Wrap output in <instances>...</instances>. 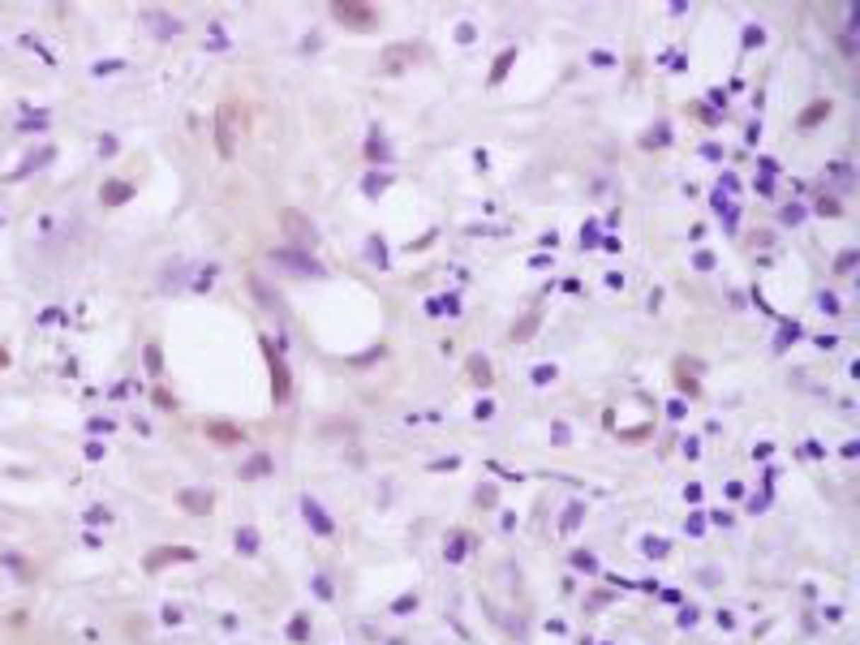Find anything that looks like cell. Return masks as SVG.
<instances>
[{
	"mask_svg": "<svg viewBox=\"0 0 860 645\" xmlns=\"http://www.w3.org/2000/svg\"><path fill=\"white\" fill-rule=\"evenodd\" d=\"M215 146H220L224 159L237 155V103L233 99H224L220 112H215Z\"/></svg>",
	"mask_w": 860,
	"mask_h": 645,
	"instance_id": "1",
	"label": "cell"
},
{
	"mask_svg": "<svg viewBox=\"0 0 860 645\" xmlns=\"http://www.w3.org/2000/svg\"><path fill=\"white\" fill-rule=\"evenodd\" d=\"M336 22L353 26V30H374V22H379V13H374L370 5H357V0H340V5H332Z\"/></svg>",
	"mask_w": 860,
	"mask_h": 645,
	"instance_id": "2",
	"label": "cell"
},
{
	"mask_svg": "<svg viewBox=\"0 0 860 645\" xmlns=\"http://www.w3.org/2000/svg\"><path fill=\"white\" fill-rule=\"evenodd\" d=\"M280 224L289 228V237H293L297 245H314V241H318V228L306 220L301 211H293V207H284V211H280Z\"/></svg>",
	"mask_w": 860,
	"mask_h": 645,
	"instance_id": "3",
	"label": "cell"
},
{
	"mask_svg": "<svg viewBox=\"0 0 860 645\" xmlns=\"http://www.w3.org/2000/svg\"><path fill=\"white\" fill-rule=\"evenodd\" d=\"M272 262H276V267H289L293 276H318V272H322L314 258H306V254H289V250H272Z\"/></svg>",
	"mask_w": 860,
	"mask_h": 645,
	"instance_id": "4",
	"label": "cell"
},
{
	"mask_svg": "<svg viewBox=\"0 0 860 645\" xmlns=\"http://www.w3.org/2000/svg\"><path fill=\"white\" fill-rule=\"evenodd\" d=\"M267 361H272V396L284 405V400H289V392H293V383H289V366H284V361L272 353V344H267Z\"/></svg>",
	"mask_w": 860,
	"mask_h": 645,
	"instance_id": "5",
	"label": "cell"
},
{
	"mask_svg": "<svg viewBox=\"0 0 860 645\" xmlns=\"http://www.w3.org/2000/svg\"><path fill=\"white\" fill-rule=\"evenodd\" d=\"M207 439L220 443V448H233V443H245V430L228 426V422H207Z\"/></svg>",
	"mask_w": 860,
	"mask_h": 645,
	"instance_id": "6",
	"label": "cell"
},
{
	"mask_svg": "<svg viewBox=\"0 0 860 645\" xmlns=\"http://www.w3.org/2000/svg\"><path fill=\"white\" fill-rule=\"evenodd\" d=\"M177 504H181L185 512H194V516H207L215 499H211V491H181V495H177Z\"/></svg>",
	"mask_w": 860,
	"mask_h": 645,
	"instance_id": "7",
	"label": "cell"
},
{
	"mask_svg": "<svg viewBox=\"0 0 860 645\" xmlns=\"http://www.w3.org/2000/svg\"><path fill=\"white\" fill-rule=\"evenodd\" d=\"M99 198H103L108 207H121V202L134 198V185H125V181H103V185H99Z\"/></svg>",
	"mask_w": 860,
	"mask_h": 645,
	"instance_id": "8",
	"label": "cell"
},
{
	"mask_svg": "<svg viewBox=\"0 0 860 645\" xmlns=\"http://www.w3.org/2000/svg\"><path fill=\"white\" fill-rule=\"evenodd\" d=\"M173 559H194V551H190V547H164V551H151V555H146V568L155 572V568H164V564H173Z\"/></svg>",
	"mask_w": 860,
	"mask_h": 645,
	"instance_id": "9",
	"label": "cell"
},
{
	"mask_svg": "<svg viewBox=\"0 0 860 645\" xmlns=\"http://www.w3.org/2000/svg\"><path fill=\"white\" fill-rule=\"evenodd\" d=\"M826 117H830V99H818V103H809V108L800 112V129H813V125L826 121Z\"/></svg>",
	"mask_w": 860,
	"mask_h": 645,
	"instance_id": "10",
	"label": "cell"
},
{
	"mask_svg": "<svg viewBox=\"0 0 860 645\" xmlns=\"http://www.w3.org/2000/svg\"><path fill=\"white\" fill-rule=\"evenodd\" d=\"M250 289H254V293H258V301H262V306H267V310H280V297H276V293H272V289H267V284H262V280H258V276H250Z\"/></svg>",
	"mask_w": 860,
	"mask_h": 645,
	"instance_id": "11",
	"label": "cell"
},
{
	"mask_svg": "<svg viewBox=\"0 0 860 645\" xmlns=\"http://www.w3.org/2000/svg\"><path fill=\"white\" fill-rule=\"evenodd\" d=\"M306 521H314V529H318V533H332V521L322 516V508H318L314 499H306Z\"/></svg>",
	"mask_w": 860,
	"mask_h": 645,
	"instance_id": "12",
	"label": "cell"
},
{
	"mask_svg": "<svg viewBox=\"0 0 860 645\" xmlns=\"http://www.w3.org/2000/svg\"><path fill=\"white\" fill-rule=\"evenodd\" d=\"M262 473H272V456H254V460L241 469V477H262Z\"/></svg>",
	"mask_w": 860,
	"mask_h": 645,
	"instance_id": "13",
	"label": "cell"
},
{
	"mask_svg": "<svg viewBox=\"0 0 860 645\" xmlns=\"http://www.w3.org/2000/svg\"><path fill=\"white\" fill-rule=\"evenodd\" d=\"M469 374L477 383H491V366H487V357H469Z\"/></svg>",
	"mask_w": 860,
	"mask_h": 645,
	"instance_id": "14",
	"label": "cell"
},
{
	"mask_svg": "<svg viewBox=\"0 0 860 645\" xmlns=\"http://www.w3.org/2000/svg\"><path fill=\"white\" fill-rule=\"evenodd\" d=\"M538 318H542V314H538V310H529V318L521 322V327H512V340H525V336H529V332L538 327Z\"/></svg>",
	"mask_w": 860,
	"mask_h": 645,
	"instance_id": "15",
	"label": "cell"
},
{
	"mask_svg": "<svg viewBox=\"0 0 860 645\" xmlns=\"http://www.w3.org/2000/svg\"><path fill=\"white\" fill-rule=\"evenodd\" d=\"M237 547H241L245 555H254V551H258V538H254V529H241V533H237Z\"/></svg>",
	"mask_w": 860,
	"mask_h": 645,
	"instance_id": "16",
	"label": "cell"
},
{
	"mask_svg": "<svg viewBox=\"0 0 860 645\" xmlns=\"http://www.w3.org/2000/svg\"><path fill=\"white\" fill-rule=\"evenodd\" d=\"M146 370H151V374H159V370H164V357H159V344H146Z\"/></svg>",
	"mask_w": 860,
	"mask_h": 645,
	"instance_id": "17",
	"label": "cell"
},
{
	"mask_svg": "<svg viewBox=\"0 0 860 645\" xmlns=\"http://www.w3.org/2000/svg\"><path fill=\"white\" fill-rule=\"evenodd\" d=\"M512 57L516 52H504V57L495 61V74H491V82H504V74H508V65H512Z\"/></svg>",
	"mask_w": 860,
	"mask_h": 645,
	"instance_id": "18",
	"label": "cell"
},
{
	"mask_svg": "<svg viewBox=\"0 0 860 645\" xmlns=\"http://www.w3.org/2000/svg\"><path fill=\"white\" fill-rule=\"evenodd\" d=\"M289 632H293V641H306V632H310V628H306V620H301V615H297V620H293V628H289Z\"/></svg>",
	"mask_w": 860,
	"mask_h": 645,
	"instance_id": "19",
	"label": "cell"
},
{
	"mask_svg": "<svg viewBox=\"0 0 860 645\" xmlns=\"http://www.w3.org/2000/svg\"><path fill=\"white\" fill-rule=\"evenodd\" d=\"M852 262H856V254H852V250H847V254H839V262H835V272H839V276H843V272H847V267H852Z\"/></svg>",
	"mask_w": 860,
	"mask_h": 645,
	"instance_id": "20",
	"label": "cell"
},
{
	"mask_svg": "<svg viewBox=\"0 0 860 645\" xmlns=\"http://www.w3.org/2000/svg\"><path fill=\"white\" fill-rule=\"evenodd\" d=\"M5 366H9V353H5V349H0V370H5Z\"/></svg>",
	"mask_w": 860,
	"mask_h": 645,
	"instance_id": "21",
	"label": "cell"
}]
</instances>
